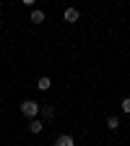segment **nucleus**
<instances>
[{"mask_svg":"<svg viewBox=\"0 0 130 146\" xmlns=\"http://www.w3.org/2000/svg\"><path fill=\"white\" fill-rule=\"evenodd\" d=\"M39 107H42V104H36V102H31V99H24V102H21V112H24V117L36 120V117H39Z\"/></svg>","mask_w":130,"mask_h":146,"instance_id":"1","label":"nucleus"},{"mask_svg":"<svg viewBox=\"0 0 130 146\" xmlns=\"http://www.w3.org/2000/svg\"><path fill=\"white\" fill-rule=\"evenodd\" d=\"M39 117H42V120H52V117H55V107H52V104H42V107H39Z\"/></svg>","mask_w":130,"mask_h":146,"instance_id":"2","label":"nucleus"},{"mask_svg":"<svg viewBox=\"0 0 130 146\" xmlns=\"http://www.w3.org/2000/svg\"><path fill=\"white\" fill-rule=\"evenodd\" d=\"M55 146H76V143H73V136L70 133H63V136H57Z\"/></svg>","mask_w":130,"mask_h":146,"instance_id":"3","label":"nucleus"},{"mask_svg":"<svg viewBox=\"0 0 130 146\" xmlns=\"http://www.w3.org/2000/svg\"><path fill=\"white\" fill-rule=\"evenodd\" d=\"M65 21L76 24V21H78V11H76V8H65Z\"/></svg>","mask_w":130,"mask_h":146,"instance_id":"4","label":"nucleus"},{"mask_svg":"<svg viewBox=\"0 0 130 146\" xmlns=\"http://www.w3.org/2000/svg\"><path fill=\"white\" fill-rule=\"evenodd\" d=\"M49 86H52V81H49V78H47V76H42V78H39V81H36V89H39V91H47V89H49Z\"/></svg>","mask_w":130,"mask_h":146,"instance_id":"5","label":"nucleus"},{"mask_svg":"<svg viewBox=\"0 0 130 146\" xmlns=\"http://www.w3.org/2000/svg\"><path fill=\"white\" fill-rule=\"evenodd\" d=\"M42 128H44V123H42L39 117H36V120H31V125H29V131H31V133H42Z\"/></svg>","mask_w":130,"mask_h":146,"instance_id":"6","label":"nucleus"},{"mask_svg":"<svg viewBox=\"0 0 130 146\" xmlns=\"http://www.w3.org/2000/svg\"><path fill=\"white\" fill-rule=\"evenodd\" d=\"M44 21V11H31V24H42Z\"/></svg>","mask_w":130,"mask_h":146,"instance_id":"7","label":"nucleus"},{"mask_svg":"<svg viewBox=\"0 0 130 146\" xmlns=\"http://www.w3.org/2000/svg\"><path fill=\"white\" fill-rule=\"evenodd\" d=\"M107 128H109V131H117V128H120V120H117L115 115H109V117H107Z\"/></svg>","mask_w":130,"mask_h":146,"instance_id":"8","label":"nucleus"},{"mask_svg":"<svg viewBox=\"0 0 130 146\" xmlns=\"http://www.w3.org/2000/svg\"><path fill=\"white\" fill-rule=\"evenodd\" d=\"M122 110H125V112H130V97H127V99H122Z\"/></svg>","mask_w":130,"mask_h":146,"instance_id":"9","label":"nucleus"}]
</instances>
